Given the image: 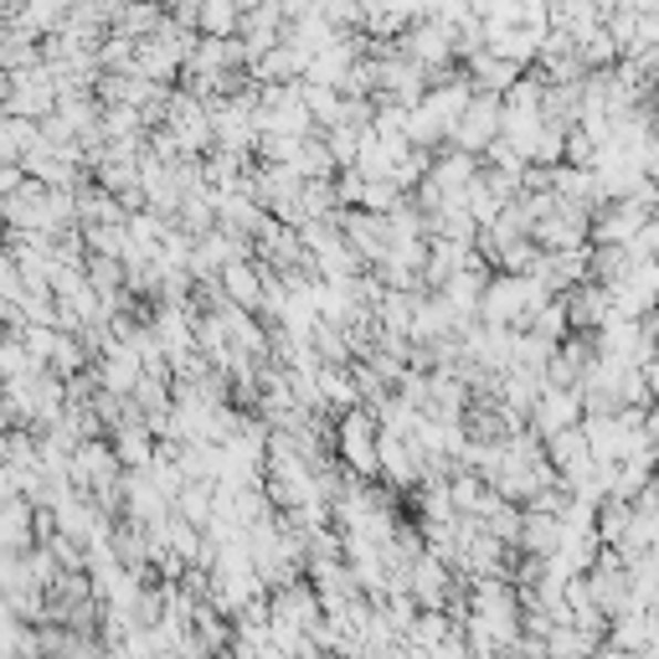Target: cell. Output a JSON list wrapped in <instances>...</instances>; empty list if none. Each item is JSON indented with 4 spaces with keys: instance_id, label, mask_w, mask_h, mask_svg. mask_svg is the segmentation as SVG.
I'll return each instance as SVG.
<instances>
[{
    "instance_id": "1",
    "label": "cell",
    "mask_w": 659,
    "mask_h": 659,
    "mask_svg": "<svg viewBox=\"0 0 659 659\" xmlns=\"http://www.w3.org/2000/svg\"><path fill=\"white\" fill-rule=\"evenodd\" d=\"M469 624H474V649L510 645V629H515V598H510V587L484 577L474 587V618Z\"/></svg>"
},
{
    "instance_id": "2",
    "label": "cell",
    "mask_w": 659,
    "mask_h": 659,
    "mask_svg": "<svg viewBox=\"0 0 659 659\" xmlns=\"http://www.w3.org/2000/svg\"><path fill=\"white\" fill-rule=\"evenodd\" d=\"M500 135H505V108L494 104V93H480V98L464 108L459 129H453V145H459V150H484V145H494Z\"/></svg>"
},
{
    "instance_id": "3",
    "label": "cell",
    "mask_w": 659,
    "mask_h": 659,
    "mask_svg": "<svg viewBox=\"0 0 659 659\" xmlns=\"http://www.w3.org/2000/svg\"><path fill=\"white\" fill-rule=\"evenodd\" d=\"M341 453H345V464L356 469V474H376L381 469V443L372 438V412H360V407H351L341 422Z\"/></svg>"
},
{
    "instance_id": "4",
    "label": "cell",
    "mask_w": 659,
    "mask_h": 659,
    "mask_svg": "<svg viewBox=\"0 0 659 659\" xmlns=\"http://www.w3.org/2000/svg\"><path fill=\"white\" fill-rule=\"evenodd\" d=\"M531 412H536V433L541 438H556L562 428H572V422H577V412H583V391H577V387L541 391V402L531 407Z\"/></svg>"
},
{
    "instance_id": "5",
    "label": "cell",
    "mask_w": 659,
    "mask_h": 659,
    "mask_svg": "<svg viewBox=\"0 0 659 659\" xmlns=\"http://www.w3.org/2000/svg\"><path fill=\"white\" fill-rule=\"evenodd\" d=\"M222 279H227V300H232V304H242V310H253V304H263L258 273H253V269H242V258H238V263H227Z\"/></svg>"
},
{
    "instance_id": "6",
    "label": "cell",
    "mask_w": 659,
    "mask_h": 659,
    "mask_svg": "<svg viewBox=\"0 0 659 659\" xmlns=\"http://www.w3.org/2000/svg\"><path fill=\"white\" fill-rule=\"evenodd\" d=\"M449 583H443V556H422L418 572H412V598L422 603H443Z\"/></svg>"
}]
</instances>
